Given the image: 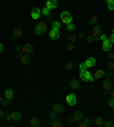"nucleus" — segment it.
Segmentation results:
<instances>
[{
	"mask_svg": "<svg viewBox=\"0 0 114 127\" xmlns=\"http://www.w3.org/2000/svg\"><path fill=\"white\" fill-rule=\"evenodd\" d=\"M61 27H63L61 19H53V21H51L49 31H48V38H49V40H57V38L61 36Z\"/></svg>",
	"mask_w": 114,
	"mask_h": 127,
	"instance_id": "f257e3e1",
	"label": "nucleus"
},
{
	"mask_svg": "<svg viewBox=\"0 0 114 127\" xmlns=\"http://www.w3.org/2000/svg\"><path fill=\"white\" fill-rule=\"evenodd\" d=\"M97 40L101 44H103V51L105 53H109V51H112V42H110V38H109V34H105V32H101L97 36Z\"/></svg>",
	"mask_w": 114,
	"mask_h": 127,
	"instance_id": "f03ea898",
	"label": "nucleus"
},
{
	"mask_svg": "<svg viewBox=\"0 0 114 127\" xmlns=\"http://www.w3.org/2000/svg\"><path fill=\"white\" fill-rule=\"evenodd\" d=\"M78 78L82 80V82H86V84H93L95 82V78H93V72L91 70H87V68H78Z\"/></svg>",
	"mask_w": 114,
	"mask_h": 127,
	"instance_id": "7ed1b4c3",
	"label": "nucleus"
},
{
	"mask_svg": "<svg viewBox=\"0 0 114 127\" xmlns=\"http://www.w3.org/2000/svg\"><path fill=\"white\" fill-rule=\"evenodd\" d=\"M48 31H49V25L46 21H36V25H34V34H36V36H42V34H46Z\"/></svg>",
	"mask_w": 114,
	"mask_h": 127,
	"instance_id": "20e7f679",
	"label": "nucleus"
},
{
	"mask_svg": "<svg viewBox=\"0 0 114 127\" xmlns=\"http://www.w3.org/2000/svg\"><path fill=\"white\" fill-rule=\"evenodd\" d=\"M97 66V59L95 57H87L86 61H82L80 64H78V68H87V70H91Z\"/></svg>",
	"mask_w": 114,
	"mask_h": 127,
	"instance_id": "39448f33",
	"label": "nucleus"
},
{
	"mask_svg": "<svg viewBox=\"0 0 114 127\" xmlns=\"http://www.w3.org/2000/svg\"><path fill=\"white\" fill-rule=\"evenodd\" d=\"M59 19H61V23H63V25H69V23H72L71 11H69V10H63V11H61V15H59Z\"/></svg>",
	"mask_w": 114,
	"mask_h": 127,
	"instance_id": "423d86ee",
	"label": "nucleus"
},
{
	"mask_svg": "<svg viewBox=\"0 0 114 127\" xmlns=\"http://www.w3.org/2000/svg\"><path fill=\"white\" fill-rule=\"evenodd\" d=\"M65 102L69 106H76V104H78V97H76L74 93H69V95L65 97Z\"/></svg>",
	"mask_w": 114,
	"mask_h": 127,
	"instance_id": "0eeeda50",
	"label": "nucleus"
},
{
	"mask_svg": "<svg viewBox=\"0 0 114 127\" xmlns=\"http://www.w3.org/2000/svg\"><path fill=\"white\" fill-rule=\"evenodd\" d=\"M40 17H42V10L40 8H33L31 10V19L33 21H40Z\"/></svg>",
	"mask_w": 114,
	"mask_h": 127,
	"instance_id": "6e6552de",
	"label": "nucleus"
},
{
	"mask_svg": "<svg viewBox=\"0 0 114 127\" xmlns=\"http://www.w3.org/2000/svg\"><path fill=\"white\" fill-rule=\"evenodd\" d=\"M6 120L8 122H19L21 120V112H10V114H6Z\"/></svg>",
	"mask_w": 114,
	"mask_h": 127,
	"instance_id": "1a4fd4ad",
	"label": "nucleus"
},
{
	"mask_svg": "<svg viewBox=\"0 0 114 127\" xmlns=\"http://www.w3.org/2000/svg\"><path fill=\"white\" fill-rule=\"evenodd\" d=\"M33 49H34V46H33V44H25V46H21V48H19V53L31 55V53H33Z\"/></svg>",
	"mask_w": 114,
	"mask_h": 127,
	"instance_id": "9d476101",
	"label": "nucleus"
},
{
	"mask_svg": "<svg viewBox=\"0 0 114 127\" xmlns=\"http://www.w3.org/2000/svg\"><path fill=\"white\" fill-rule=\"evenodd\" d=\"M80 120H84V112H82V110H76L74 114H72V118H71V123H78Z\"/></svg>",
	"mask_w": 114,
	"mask_h": 127,
	"instance_id": "9b49d317",
	"label": "nucleus"
},
{
	"mask_svg": "<svg viewBox=\"0 0 114 127\" xmlns=\"http://www.w3.org/2000/svg\"><path fill=\"white\" fill-rule=\"evenodd\" d=\"M93 78H95V80H105V78H107V70L97 68L95 72H93Z\"/></svg>",
	"mask_w": 114,
	"mask_h": 127,
	"instance_id": "f8f14e48",
	"label": "nucleus"
},
{
	"mask_svg": "<svg viewBox=\"0 0 114 127\" xmlns=\"http://www.w3.org/2000/svg\"><path fill=\"white\" fill-rule=\"evenodd\" d=\"M112 87H114V82L110 80V76H107V78H105V82H103V89H105V91H110Z\"/></svg>",
	"mask_w": 114,
	"mask_h": 127,
	"instance_id": "ddd939ff",
	"label": "nucleus"
},
{
	"mask_svg": "<svg viewBox=\"0 0 114 127\" xmlns=\"http://www.w3.org/2000/svg\"><path fill=\"white\" fill-rule=\"evenodd\" d=\"M19 63H21L23 66H27V64L31 63V55H25V53H19Z\"/></svg>",
	"mask_w": 114,
	"mask_h": 127,
	"instance_id": "4468645a",
	"label": "nucleus"
},
{
	"mask_svg": "<svg viewBox=\"0 0 114 127\" xmlns=\"http://www.w3.org/2000/svg\"><path fill=\"white\" fill-rule=\"evenodd\" d=\"M57 4H59V0H46V4H44V6H46L48 10H51V11H53L55 8H57Z\"/></svg>",
	"mask_w": 114,
	"mask_h": 127,
	"instance_id": "2eb2a0df",
	"label": "nucleus"
},
{
	"mask_svg": "<svg viewBox=\"0 0 114 127\" xmlns=\"http://www.w3.org/2000/svg\"><path fill=\"white\" fill-rule=\"evenodd\" d=\"M80 84H82V80H80V78H72L69 85H71V89H78V87H80Z\"/></svg>",
	"mask_w": 114,
	"mask_h": 127,
	"instance_id": "dca6fc26",
	"label": "nucleus"
},
{
	"mask_svg": "<svg viewBox=\"0 0 114 127\" xmlns=\"http://www.w3.org/2000/svg\"><path fill=\"white\" fill-rule=\"evenodd\" d=\"M13 95H15V93H13V89H6V91H4V99H6V102H10L11 99H13Z\"/></svg>",
	"mask_w": 114,
	"mask_h": 127,
	"instance_id": "f3484780",
	"label": "nucleus"
},
{
	"mask_svg": "<svg viewBox=\"0 0 114 127\" xmlns=\"http://www.w3.org/2000/svg\"><path fill=\"white\" fill-rule=\"evenodd\" d=\"M21 36H23V29H13V40L17 42Z\"/></svg>",
	"mask_w": 114,
	"mask_h": 127,
	"instance_id": "a211bd4d",
	"label": "nucleus"
},
{
	"mask_svg": "<svg viewBox=\"0 0 114 127\" xmlns=\"http://www.w3.org/2000/svg\"><path fill=\"white\" fill-rule=\"evenodd\" d=\"M89 123H91V120H89V118H86V116H84V120H80V122L76 123V125H80V127H87V125H89Z\"/></svg>",
	"mask_w": 114,
	"mask_h": 127,
	"instance_id": "6ab92c4d",
	"label": "nucleus"
},
{
	"mask_svg": "<svg viewBox=\"0 0 114 127\" xmlns=\"http://www.w3.org/2000/svg\"><path fill=\"white\" fill-rule=\"evenodd\" d=\"M99 34H101V27H99V25H93V29H91V36L97 38Z\"/></svg>",
	"mask_w": 114,
	"mask_h": 127,
	"instance_id": "aec40b11",
	"label": "nucleus"
},
{
	"mask_svg": "<svg viewBox=\"0 0 114 127\" xmlns=\"http://www.w3.org/2000/svg\"><path fill=\"white\" fill-rule=\"evenodd\" d=\"M29 123H31V127H38V125H40L42 122H40L38 118H31V122H29Z\"/></svg>",
	"mask_w": 114,
	"mask_h": 127,
	"instance_id": "412c9836",
	"label": "nucleus"
},
{
	"mask_svg": "<svg viewBox=\"0 0 114 127\" xmlns=\"http://www.w3.org/2000/svg\"><path fill=\"white\" fill-rule=\"evenodd\" d=\"M63 125V122H61L59 118H55V120H51V127H61Z\"/></svg>",
	"mask_w": 114,
	"mask_h": 127,
	"instance_id": "4be33fe9",
	"label": "nucleus"
},
{
	"mask_svg": "<svg viewBox=\"0 0 114 127\" xmlns=\"http://www.w3.org/2000/svg\"><path fill=\"white\" fill-rule=\"evenodd\" d=\"M93 123H95V125H99V127H103V125H105V120H103V118H95V120H93Z\"/></svg>",
	"mask_w": 114,
	"mask_h": 127,
	"instance_id": "5701e85b",
	"label": "nucleus"
},
{
	"mask_svg": "<svg viewBox=\"0 0 114 127\" xmlns=\"http://www.w3.org/2000/svg\"><path fill=\"white\" fill-rule=\"evenodd\" d=\"M40 10H42V17H48V15H51V10H48L46 6H44V8H40Z\"/></svg>",
	"mask_w": 114,
	"mask_h": 127,
	"instance_id": "b1692460",
	"label": "nucleus"
},
{
	"mask_svg": "<svg viewBox=\"0 0 114 127\" xmlns=\"http://www.w3.org/2000/svg\"><path fill=\"white\" fill-rule=\"evenodd\" d=\"M105 4H107V8L110 11H114V0H105Z\"/></svg>",
	"mask_w": 114,
	"mask_h": 127,
	"instance_id": "393cba45",
	"label": "nucleus"
},
{
	"mask_svg": "<svg viewBox=\"0 0 114 127\" xmlns=\"http://www.w3.org/2000/svg\"><path fill=\"white\" fill-rule=\"evenodd\" d=\"M65 70H69V72H71V70H74V63H71V61H69V63H65Z\"/></svg>",
	"mask_w": 114,
	"mask_h": 127,
	"instance_id": "a878e982",
	"label": "nucleus"
},
{
	"mask_svg": "<svg viewBox=\"0 0 114 127\" xmlns=\"http://www.w3.org/2000/svg\"><path fill=\"white\" fill-rule=\"evenodd\" d=\"M53 112L55 114H61V112H63V106L61 104H53Z\"/></svg>",
	"mask_w": 114,
	"mask_h": 127,
	"instance_id": "bb28decb",
	"label": "nucleus"
},
{
	"mask_svg": "<svg viewBox=\"0 0 114 127\" xmlns=\"http://www.w3.org/2000/svg\"><path fill=\"white\" fill-rule=\"evenodd\" d=\"M67 27V31H71V32H76V25L74 23H69V25H65Z\"/></svg>",
	"mask_w": 114,
	"mask_h": 127,
	"instance_id": "cd10ccee",
	"label": "nucleus"
},
{
	"mask_svg": "<svg viewBox=\"0 0 114 127\" xmlns=\"http://www.w3.org/2000/svg\"><path fill=\"white\" fill-rule=\"evenodd\" d=\"M107 106H109V108H114V97H110L109 101H107Z\"/></svg>",
	"mask_w": 114,
	"mask_h": 127,
	"instance_id": "c85d7f7f",
	"label": "nucleus"
},
{
	"mask_svg": "<svg viewBox=\"0 0 114 127\" xmlns=\"http://www.w3.org/2000/svg\"><path fill=\"white\" fill-rule=\"evenodd\" d=\"M86 40H87V42H89V44H93V42H95V40H97V38H95V36H91V34H89V36H86Z\"/></svg>",
	"mask_w": 114,
	"mask_h": 127,
	"instance_id": "c756f323",
	"label": "nucleus"
},
{
	"mask_svg": "<svg viewBox=\"0 0 114 127\" xmlns=\"http://www.w3.org/2000/svg\"><path fill=\"white\" fill-rule=\"evenodd\" d=\"M91 25H99V17H97V15L91 17Z\"/></svg>",
	"mask_w": 114,
	"mask_h": 127,
	"instance_id": "7c9ffc66",
	"label": "nucleus"
},
{
	"mask_svg": "<svg viewBox=\"0 0 114 127\" xmlns=\"http://www.w3.org/2000/svg\"><path fill=\"white\" fill-rule=\"evenodd\" d=\"M8 102H6V99H4V95H0V106H6Z\"/></svg>",
	"mask_w": 114,
	"mask_h": 127,
	"instance_id": "2f4dec72",
	"label": "nucleus"
},
{
	"mask_svg": "<svg viewBox=\"0 0 114 127\" xmlns=\"http://www.w3.org/2000/svg\"><path fill=\"white\" fill-rule=\"evenodd\" d=\"M105 127H114V122H105Z\"/></svg>",
	"mask_w": 114,
	"mask_h": 127,
	"instance_id": "473e14b6",
	"label": "nucleus"
},
{
	"mask_svg": "<svg viewBox=\"0 0 114 127\" xmlns=\"http://www.w3.org/2000/svg\"><path fill=\"white\" fill-rule=\"evenodd\" d=\"M0 120H6V114H4V110H0Z\"/></svg>",
	"mask_w": 114,
	"mask_h": 127,
	"instance_id": "72a5a7b5",
	"label": "nucleus"
},
{
	"mask_svg": "<svg viewBox=\"0 0 114 127\" xmlns=\"http://www.w3.org/2000/svg\"><path fill=\"white\" fill-rule=\"evenodd\" d=\"M109 38H110V42H112V46H114V36H112V34H109Z\"/></svg>",
	"mask_w": 114,
	"mask_h": 127,
	"instance_id": "f704fd0d",
	"label": "nucleus"
},
{
	"mask_svg": "<svg viewBox=\"0 0 114 127\" xmlns=\"http://www.w3.org/2000/svg\"><path fill=\"white\" fill-rule=\"evenodd\" d=\"M4 51V44H0V53Z\"/></svg>",
	"mask_w": 114,
	"mask_h": 127,
	"instance_id": "c9c22d12",
	"label": "nucleus"
},
{
	"mask_svg": "<svg viewBox=\"0 0 114 127\" xmlns=\"http://www.w3.org/2000/svg\"><path fill=\"white\" fill-rule=\"evenodd\" d=\"M110 97H114V91H110Z\"/></svg>",
	"mask_w": 114,
	"mask_h": 127,
	"instance_id": "e433bc0d",
	"label": "nucleus"
},
{
	"mask_svg": "<svg viewBox=\"0 0 114 127\" xmlns=\"http://www.w3.org/2000/svg\"><path fill=\"white\" fill-rule=\"evenodd\" d=\"M112 36H114V29H112Z\"/></svg>",
	"mask_w": 114,
	"mask_h": 127,
	"instance_id": "4c0bfd02",
	"label": "nucleus"
}]
</instances>
